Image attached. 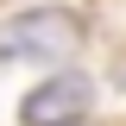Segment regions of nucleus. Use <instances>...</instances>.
<instances>
[{"instance_id": "1", "label": "nucleus", "mask_w": 126, "mask_h": 126, "mask_svg": "<svg viewBox=\"0 0 126 126\" xmlns=\"http://www.w3.org/2000/svg\"><path fill=\"white\" fill-rule=\"evenodd\" d=\"M76 38H82L76 13H63V6H32V13H19V19L0 25V57L6 63H57V57H69Z\"/></svg>"}, {"instance_id": "2", "label": "nucleus", "mask_w": 126, "mask_h": 126, "mask_svg": "<svg viewBox=\"0 0 126 126\" xmlns=\"http://www.w3.org/2000/svg\"><path fill=\"white\" fill-rule=\"evenodd\" d=\"M88 101H94V88H88V76H50V82H38V88L25 94V107H19V120L25 126H69V120H82L88 113Z\"/></svg>"}]
</instances>
